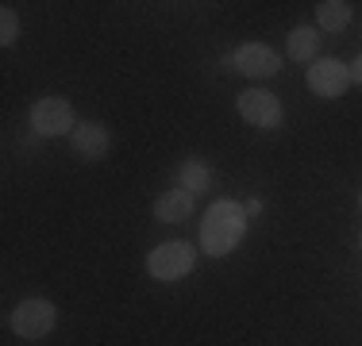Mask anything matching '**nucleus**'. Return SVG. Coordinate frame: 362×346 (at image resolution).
I'll list each match as a JSON object with an SVG mask.
<instances>
[{
  "label": "nucleus",
  "mask_w": 362,
  "mask_h": 346,
  "mask_svg": "<svg viewBox=\"0 0 362 346\" xmlns=\"http://www.w3.org/2000/svg\"><path fill=\"white\" fill-rule=\"evenodd\" d=\"M247 235V208L239 201H212L201 223V250L209 258H223Z\"/></svg>",
  "instance_id": "nucleus-1"
},
{
  "label": "nucleus",
  "mask_w": 362,
  "mask_h": 346,
  "mask_svg": "<svg viewBox=\"0 0 362 346\" xmlns=\"http://www.w3.org/2000/svg\"><path fill=\"white\" fill-rule=\"evenodd\" d=\"M54 323H58V308L50 304V300H42V297L20 300V304L12 308V316H8V327H12L23 342L47 339V335L54 331Z\"/></svg>",
  "instance_id": "nucleus-2"
},
{
  "label": "nucleus",
  "mask_w": 362,
  "mask_h": 346,
  "mask_svg": "<svg viewBox=\"0 0 362 346\" xmlns=\"http://www.w3.org/2000/svg\"><path fill=\"white\" fill-rule=\"evenodd\" d=\"M197 266V250L189 242H162L146 254V273L154 281H181L185 273H193Z\"/></svg>",
  "instance_id": "nucleus-3"
},
{
  "label": "nucleus",
  "mask_w": 362,
  "mask_h": 346,
  "mask_svg": "<svg viewBox=\"0 0 362 346\" xmlns=\"http://www.w3.org/2000/svg\"><path fill=\"white\" fill-rule=\"evenodd\" d=\"M77 119H74V104L66 97H42L31 108V131L35 135H74Z\"/></svg>",
  "instance_id": "nucleus-4"
},
{
  "label": "nucleus",
  "mask_w": 362,
  "mask_h": 346,
  "mask_svg": "<svg viewBox=\"0 0 362 346\" xmlns=\"http://www.w3.org/2000/svg\"><path fill=\"white\" fill-rule=\"evenodd\" d=\"M308 89L324 100H339L351 89V66L339 58H316L308 66Z\"/></svg>",
  "instance_id": "nucleus-5"
},
{
  "label": "nucleus",
  "mask_w": 362,
  "mask_h": 346,
  "mask_svg": "<svg viewBox=\"0 0 362 346\" xmlns=\"http://www.w3.org/2000/svg\"><path fill=\"white\" fill-rule=\"evenodd\" d=\"M239 116H243L251 127L274 131V127H281L286 112H281V100L274 97L270 89H247V93H239Z\"/></svg>",
  "instance_id": "nucleus-6"
},
{
  "label": "nucleus",
  "mask_w": 362,
  "mask_h": 346,
  "mask_svg": "<svg viewBox=\"0 0 362 346\" xmlns=\"http://www.w3.org/2000/svg\"><path fill=\"white\" fill-rule=\"evenodd\" d=\"M231 62H235V69L243 77H251V81H258V77H274L281 69V54L274 47H266V42H247V47H239L235 54H231Z\"/></svg>",
  "instance_id": "nucleus-7"
},
{
  "label": "nucleus",
  "mask_w": 362,
  "mask_h": 346,
  "mask_svg": "<svg viewBox=\"0 0 362 346\" xmlns=\"http://www.w3.org/2000/svg\"><path fill=\"white\" fill-rule=\"evenodd\" d=\"M70 146H74L77 158L100 162L108 154V146H112V135H108L105 124H97V119H81V124L74 127V135H70Z\"/></svg>",
  "instance_id": "nucleus-8"
},
{
  "label": "nucleus",
  "mask_w": 362,
  "mask_h": 346,
  "mask_svg": "<svg viewBox=\"0 0 362 346\" xmlns=\"http://www.w3.org/2000/svg\"><path fill=\"white\" fill-rule=\"evenodd\" d=\"M197 208V196L185 193L181 185H174L170 193H162L158 201H154V220L158 223H185L189 215H193Z\"/></svg>",
  "instance_id": "nucleus-9"
},
{
  "label": "nucleus",
  "mask_w": 362,
  "mask_h": 346,
  "mask_svg": "<svg viewBox=\"0 0 362 346\" xmlns=\"http://www.w3.org/2000/svg\"><path fill=\"white\" fill-rule=\"evenodd\" d=\"M286 50H289L293 62H316V50H320V31H316V28H293Z\"/></svg>",
  "instance_id": "nucleus-10"
},
{
  "label": "nucleus",
  "mask_w": 362,
  "mask_h": 346,
  "mask_svg": "<svg viewBox=\"0 0 362 346\" xmlns=\"http://www.w3.org/2000/svg\"><path fill=\"white\" fill-rule=\"evenodd\" d=\"M177 185L185 189V193H204V189L212 185V169H209V162L204 158H185L181 162V169H177Z\"/></svg>",
  "instance_id": "nucleus-11"
},
{
  "label": "nucleus",
  "mask_w": 362,
  "mask_h": 346,
  "mask_svg": "<svg viewBox=\"0 0 362 346\" xmlns=\"http://www.w3.org/2000/svg\"><path fill=\"white\" fill-rule=\"evenodd\" d=\"M351 4L347 0H324V4H316V23H320V31H347L351 23Z\"/></svg>",
  "instance_id": "nucleus-12"
},
{
  "label": "nucleus",
  "mask_w": 362,
  "mask_h": 346,
  "mask_svg": "<svg viewBox=\"0 0 362 346\" xmlns=\"http://www.w3.org/2000/svg\"><path fill=\"white\" fill-rule=\"evenodd\" d=\"M16 39H20V16H16L12 4H4V12H0V42L12 47Z\"/></svg>",
  "instance_id": "nucleus-13"
},
{
  "label": "nucleus",
  "mask_w": 362,
  "mask_h": 346,
  "mask_svg": "<svg viewBox=\"0 0 362 346\" xmlns=\"http://www.w3.org/2000/svg\"><path fill=\"white\" fill-rule=\"evenodd\" d=\"M351 85H362V54L351 62Z\"/></svg>",
  "instance_id": "nucleus-14"
},
{
  "label": "nucleus",
  "mask_w": 362,
  "mask_h": 346,
  "mask_svg": "<svg viewBox=\"0 0 362 346\" xmlns=\"http://www.w3.org/2000/svg\"><path fill=\"white\" fill-rule=\"evenodd\" d=\"M243 208H247V215H258V212H262V201H247Z\"/></svg>",
  "instance_id": "nucleus-15"
},
{
  "label": "nucleus",
  "mask_w": 362,
  "mask_h": 346,
  "mask_svg": "<svg viewBox=\"0 0 362 346\" xmlns=\"http://www.w3.org/2000/svg\"><path fill=\"white\" fill-rule=\"evenodd\" d=\"M358 201H362V196H358Z\"/></svg>",
  "instance_id": "nucleus-16"
}]
</instances>
